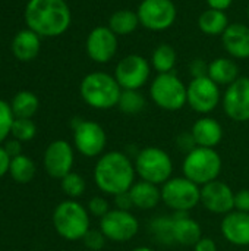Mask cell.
Wrapping results in <instances>:
<instances>
[{
  "label": "cell",
  "mask_w": 249,
  "mask_h": 251,
  "mask_svg": "<svg viewBox=\"0 0 249 251\" xmlns=\"http://www.w3.org/2000/svg\"><path fill=\"white\" fill-rule=\"evenodd\" d=\"M97 188L106 196H117L131 190L136 181L134 159L125 151H107L101 154L92 172Z\"/></svg>",
  "instance_id": "obj_1"
},
{
  "label": "cell",
  "mask_w": 249,
  "mask_h": 251,
  "mask_svg": "<svg viewBox=\"0 0 249 251\" xmlns=\"http://www.w3.org/2000/svg\"><path fill=\"white\" fill-rule=\"evenodd\" d=\"M23 19L26 28L41 38H54L69 29L72 12L66 0H28Z\"/></svg>",
  "instance_id": "obj_2"
},
{
  "label": "cell",
  "mask_w": 249,
  "mask_h": 251,
  "mask_svg": "<svg viewBox=\"0 0 249 251\" xmlns=\"http://www.w3.org/2000/svg\"><path fill=\"white\" fill-rule=\"evenodd\" d=\"M122 87L116 81L114 75L95 71L85 75L79 84L81 99L92 109L109 110L117 107L122 94Z\"/></svg>",
  "instance_id": "obj_3"
},
{
  "label": "cell",
  "mask_w": 249,
  "mask_h": 251,
  "mask_svg": "<svg viewBox=\"0 0 249 251\" xmlns=\"http://www.w3.org/2000/svg\"><path fill=\"white\" fill-rule=\"evenodd\" d=\"M53 226L66 241H79L91 229V216L87 206L78 200H63L53 212Z\"/></svg>",
  "instance_id": "obj_4"
},
{
  "label": "cell",
  "mask_w": 249,
  "mask_h": 251,
  "mask_svg": "<svg viewBox=\"0 0 249 251\" xmlns=\"http://www.w3.org/2000/svg\"><path fill=\"white\" fill-rule=\"evenodd\" d=\"M136 176L142 181L161 187L173 176V159L172 156L156 146L139 149L134 157Z\"/></svg>",
  "instance_id": "obj_5"
},
{
  "label": "cell",
  "mask_w": 249,
  "mask_h": 251,
  "mask_svg": "<svg viewBox=\"0 0 249 251\" xmlns=\"http://www.w3.org/2000/svg\"><path fill=\"white\" fill-rule=\"evenodd\" d=\"M223 169V160L216 149L195 147L185 154L182 174L197 185L203 187L219 179Z\"/></svg>",
  "instance_id": "obj_6"
},
{
  "label": "cell",
  "mask_w": 249,
  "mask_h": 251,
  "mask_svg": "<svg viewBox=\"0 0 249 251\" xmlns=\"http://www.w3.org/2000/svg\"><path fill=\"white\" fill-rule=\"evenodd\" d=\"M153 103L167 112H178L188 104V85L175 74H157L148 90Z\"/></svg>",
  "instance_id": "obj_7"
},
{
  "label": "cell",
  "mask_w": 249,
  "mask_h": 251,
  "mask_svg": "<svg viewBox=\"0 0 249 251\" xmlns=\"http://www.w3.org/2000/svg\"><path fill=\"white\" fill-rule=\"evenodd\" d=\"M161 203L172 212L189 213L201 204V187L186 176H172L161 187Z\"/></svg>",
  "instance_id": "obj_8"
},
{
  "label": "cell",
  "mask_w": 249,
  "mask_h": 251,
  "mask_svg": "<svg viewBox=\"0 0 249 251\" xmlns=\"http://www.w3.org/2000/svg\"><path fill=\"white\" fill-rule=\"evenodd\" d=\"M72 129L73 147L81 156L87 159H94L104 154L107 146V134L98 122L87 119H73Z\"/></svg>",
  "instance_id": "obj_9"
},
{
  "label": "cell",
  "mask_w": 249,
  "mask_h": 251,
  "mask_svg": "<svg viewBox=\"0 0 249 251\" xmlns=\"http://www.w3.org/2000/svg\"><path fill=\"white\" fill-rule=\"evenodd\" d=\"M98 229L104 234L107 241L125 244L138 235L139 221L132 212L112 209L106 216L100 219Z\"/></svg>",
  "instance_id": "obj_10"
},
{
  "label": "cell",
  "mask_w": 249,
  "mask_h": 251,
  "mask_svg": "<svg viewBox=\"0 0 249 251\" xmlns=\"http://www.w3.org/2000/svg\"><path fill=\"white\" fill-rule=\"evenodd\" d=\"M139 24L150 31H166L178 18L173 0H142L136 9Z\"/></svg>",
  "instance_id": "obj_11"
},
{
  "label": "cell",
  "mask_w": 249,
  "mask_h": 251,
  "mask_svg": "<svg viewBox=\"0 0 249 251\" xmlns=\"http://www.w3.org/2000/svg\"><path fill=\"white\" fill-rule=\"evenodd\" d=\"M151 69V63L145 57L132 53L117 62L113 75L122 90H141L150 81Z\"/></svg>",
  "instance_id": "obj_12"
},
{
  "label": "cell",
  "mask_w": 249,
  "mask_h": 251,
  "mask_svg": "<svg viewBox=\"0 0 249 251\" xmlns=\"http://www.w3.org/2000/svg\"><path fill=\"white\" fill-rule=\"evenodd\" d=\"M222 97L220 87L210 76L192 78L188 84V106L201 116L214 112Z\"/></svg>",
  "instance_id": "obj_13"
},
{
  "label": "cell",
  "mask_w": 249,
  "mask_h": 251,
  "mask_svg": "<svg viewBox=\"0 0 249 251\" xmlns=\"http://www.w3.org/2000/svg\"><path fill=\"white\" fill-rule=\"evenodd\" d=\"M75 163V149L66 140L51 141L43 156V165L48 176L62 179L72 172Z\"/></svg>",
  "instance_id": "obj_14"
},
{
  "label": "cell",
  "mask_w": 249,
  "mask_h": 251,
  "mask_svg": "<svg viewBox=\"0 0 249 251\" xmlns=\"http://www.w3.org/2000/svg\"><path fill=\"white\" fill-rule=\"evenodd\" d=\"M222 106L226 116L235 122H249V78L239 76L233 84L226 87Z\"/></svg>",
  "instance_id": "obj_15"
},
{
  "label": "cell",
  "mask_w": 249,
  "mask_h": 251,
  "mask_svg": "<svg viewBox=\"0 0 249 251\" xmlns=\"http://www.w3.org/2000/svg\"><path fill=\"white\" fill-rule=\"evenodd\" d=\"M117 49L119 37L107 25L92 28L85 41L87 54L95 63H109L116 56Z\"/></svg>",
  "instance_id": "obj_16"
},
{
  "label": "cell",
  "mask_w": 249,
  "mask_h": 251,
  "mask_svg": "<svg viewBox=\"0 0 249 251\" xmlns=\"http://www.w3.org/2000/svg\"><path fill=\"white\" fill-rule=\"evenodd\" d=\"M201 204L207 212L225 216L235 210V191L225 181L216 179L201 187Z\"/></svg>",
  "instance_id": "obj_17"
},
{
  "label": "cell",
  "mask_w": 249,
  "mask_h": 251,
  "mask_svg": "<svg viewBox=\"0 0 249 251\" xmlns=\"http://www.w3.org/2000/svg\"><path fill=\"white\" fill-rule=\"evenodd\" d=\"M223 238L235 247H249V213L232 210L220 222Z\"/></svg>",
  "instance_id": "obj_18"
},
{
  "label": "cell",
  "mask_w": 249,
  "mask_h": 251,
  "mask_svg": "<svg viewBox=\"0 0 249 251\" xmlns=\"http://www.w3.org/2000/svg\"><path fill=\"white\" fill-rule=\"evenodd\" d=\"M172 219H173L172 234H173L175 244L182 247H194L204 237L201 225L194 218H191L189 213L173 212Z\"/></svg>",
  "instance_id": "obj_19"
},
{
  "label": "cell",
  "mask_w": 249,
  "mask_h": 251,
  "mask_svg": "<svg viewBox=\"0 0 249 251\" xmlns=\"http://www.w3.org/2000/svg\"><path fill=\"white\" fill-rule=\"evenodd\" d=\"M192 138L197 144V147H207V149H216L222 140H223V126L222 124L208 115L198 118L192 128H191Z\"/></svg>",
  "instance_id": "obj_20"
},
{
  "label": "cell",
  "mask_w": 249,
  "mask_h": 251,
  "mask_svg": "<svg viewBox=\"0 0 249 251\" xmlns=\"http://www.w3.org/2000/svg\"><path fill=\"white\" fill-rule=\"evenodd\" d=\"M222 43L226 53L232 59H248L249 57V26L236 22L230 24L222 35Z\"/></svg>",
  "instance_id": "obj_21"
},
{
  "label": "cell",
  "mask_w": 249,
  "mask_h": 251,
  "mask_svg": "<svg viewBox=\"0 0 249 251\" xmlns=\"http://www.w3.org/2000/svg\"><path fill=\"white\" fill-rule=\"evenodd\" d=\"M10 49L12 54L19 62H31L41 50V37L29 28L21 29L15 34Z\"/></svg>",
  "instance_id": "obj_22"
},
{
  "label": "cell",
  "mask_w": 249,
  "mask_h": 251,
  "mask_svg": "<svg viewBox=\"0 0 249 251\" xmlns=\"http://www.w3.org/2000/svg\"><path fill=\"white\" fill-rule=\"evenodd\" d=\"M134 207L139 210H153L161 203V188L147 181H135L129 190Z\"/></svg>",
  "instance_id": "obj_23"
},
{
  "label": "cell",
  "mask_w": 249,
  "mask_h": 251,
  "mask_svg": "<svg viewBox=\"0 0 249 251\" xmlns=\"http://www.w3.org/2000/svg\"><path fill=\"white\" fill-rule=\"evenodd\" d=\"M208 76L219 87H229L239 75V66L232 57H217L208 63Z\"/></svg>",
  "instance_id": "obj_24"
},
{
  "label": "cell",
  "mask_w": 249,
  "mask_h": 251,
  "mask_svg": "<svg viewBox=\"0 0 249 251\" xmlns=\"http://www.w3.org/2000/svg\"><path fill=\"white\" fill-rule=\"evenodd\" d=\"M229 25H230L229 16L223 10H216L208 7L198 18V28L201 29L203 34L208 37H219V35L222 37Z\"/></svg>",
  "instance_id": "obj_25"
},
{
  "label": "cell",
  "mask_w": 249,
  "mask_h": 251,
  "mask_svg": "<svg viewBox=\"0 0 249 251\" xmlns=\"http://www.w3.org/2000/svg\"><path fill=\"white\" fill-rule=\"evenodd\" d=\"M139 24V18L136 10H129V9H120L112 13L109 19V28L117 35V37H125L132 34Z\"/></svg>",
  "instance_id": "obj_26"
},
{
  "label": "cell",
  "mask_w": 249,
  "mask_h": 251,
  "mask_svg": "<svg viewBox=\"0 0 249 251\" xmlns=\"http://www.w3.org/2000/svg\"><path fill=\"white\" fill-rule=\"evenodd\" d=\"M178 62V53L173 49V46L167 44V43H161L158 44L153 53H151V68L157 72V74H169L173 72L175 66Z\"/></svg>",
  "instance_id": "obj_27"
},
{
  "label": "cell",
  "mask_w": 249,
  "mask_h": 251,
  "mask_svg": "<svg viewBox=\"0 0 249 251\" xmlns=\"http://www.w3.org/2000/svg\"><path fill=\"white\" fill-rule=\"evenodd\" d=\"M10 107L15 118H26L32 119L40 107V100L32 91H19L13 96L10 101Z\"/></svg>",
  "instance_id": "obj_28"
},
{
  "label": "cell",
  "mask_w": 249,
  "mask_h": 251,
  "mask_svg": "<svg viewBox=\"0 0 249 251\" xmlns=\"http://www.w3.org/2000/svg\"><path fill=\"white\" fill-rule=\"evenodd\" d=\"M35 172H37V168H35L34 160L23 153L10 160L9 175L16 184L31 182L35 176Z\"/></svg>",
  "instance_id": "obj_29"
},
{
  "label": "cell",
  "mask_w": 249,
  "mask_h": 251,
  "mask_svg": "<svg viewBox=\"0 0 249 251\" xmlns=\"http://www.w3.org/2000/svg\"><path fill=\"white\" fill-rule=\"evenodd\" d=\"M173 219L172 215H158L150 221L148 231L154 241L160 246H173V234H172Z\"/></svg>",
  "instance_id": "obj_30"
},
{
  "label": "cell",
  "mask_w": 249,
  "mask_h": 251,
  "mask_svg": "<svg viewBox=\"0 0 249 251\" xmlns=\"http://www.w3.org/2000/svg\"><path fill=\"white\" fill-rule=\"evenodd\" d=\"M117 107L122 113L134 116L141 113L147 107V99L141 93V90H123Z\"/></svg>",
  "instance_id": "obj_31"
},
{
  "label": "cell",
  "mask_w": 249,
  "mask_h": 251,
  "mask_svg": "<svg viewBox=\"0 0 249 251\" xmlns=\"http://www.w3.org/2000/svg\"><path fill=\"white\" fill-rule=\"evenodd\" d=\"M60 188L68 199L78 200L79 197H82L85 194L87 182H85V178L82 175L72 171L60 179Z\"/></svg>",
  "instance_id": "obj_32"
},
{
  "label": "cell",
  "mask_w": 249,
  "mask_h": 251,
  "mask_svg": "<svg viewBox=\"0 0 249 251\" xmlns=\"http://www.w3.org/2000/svg\"><path fill=\"white\" fill-rule=\"evenodd\" d=\"M10 135H12V138L18 140L21 143L31 141L37 135V125L32 119L15 118V121L12 124Z\"/></svg>",
  "instance_id": "obj_33"
},
{
  "label": "cell",
  "mask_w": 249,
  "mask_h": 251,
  "mask_svg": "<svg viewBox=\"0 0 249 251\" xmlns=\"http://www.w3.org/2000/svg\"><path fill=\"white\" fill-rule=\"evenodd\" d=\"M13 121H15V116H13L10 103H7V101L0 99V146L10 135V129H12Z\"/></svg>",
  "instance_id": "obj_34"
},
{
  "label": "cell",
  "mask_w": 249,
  "mask_h": 251,
  "mask_svg": "<svg viewBox=\"0 0 249 251\" xmlns=\"http://www.w3.org/2000/svg\"><path fill=\"white\" fill-rule=\"evenodd\" d=\"M87 210L90 213V216H94V218H98L101 219L103 216H106L112 207H110V203L106 197L103 196H94L88 200L87 203Z\"/></svg>",
  "instance_id": "obj_35"
},
{
  "label": "cell",
  "mask_w": 249,
  "mask_h": 251,
  "mask_svg": "<svg viewBox=\"0 0 249 251\" xmlns=\"http://www.w3.org/2000/svg\"><path fill=\"white\" fill-rule=\"evenodd\" d=\"M82 241L84 246L91 251H101L107 244V238L100 229H90L82 238Z\"/></svg>",
  "instance_id": "obj_36"
},
{
  "label": "cell",
  "mask_w": 249,
  "mask_h": 251,
  "mask_svg": "<svg viewBox=\"0 0 249 251\" xmlns=\"http://www.w3.org/2000/svg\"><path fill=\"white\" fill-rule=\"evenodd\" d=\"M235 210L249 213V188H242L235 193Z\"/></svg>",
  "instance_id": "obj_37"
},
{
  "label": "cell",
  "mask_w": 249,
  "mask_h": 251,
  "mask_svg": "<svg viewBox=\"0 0 249 251\" xmlns=\"http://www.w3.org/2000/svg\"><path fill=\"white\" fill-rule=\"evenodd\" d=\"M189 72L192 78L208 76V63L204 59H194L189 63Z\"/></svg>",
  "instance_id": "obj_38"
},
{
  "label": "cell",
  "mask_w": 249,
  "mask_h": 251,
  "mask_svg": "<svg viewBox=\"0 0 249 251\" xmlns=\"http://www.w3.org/2000/svg\"><path fill=\"white\" fill-rule=\"evenodd\" d=\"M176 144H178V147H179L185 154L189 153L191 150H194V149L197 147V144H195V141H194V138H192L191 131H189V132H182L181 135H178Z\"/></svg>",
  "instance_id": "obj_39"
},
{
  "label": "cell",
  "mask_w": 249,
  "mask_h": 251,
  "mask_svg": "<svg viewBox=\"0 0 249 251\" xmlns=\"http://www.w3.org/2000/svg\"><path fill=\"white\" fill-rule=\"evenodd\" d=\"M113 204H114V209H119V210L131 212L134 209V203H132V199L129 196V191L114 196L113 197Z\"/></svg>",
  "instance_id": "obj_40"
},
{
  "label": "cell",
  "mask_w": 249,
  "mask_h": 251,
  "mask_svg": "<svg viewBox=\"0 0 249 251\" xmlns=\"http://www.w3.org/2000/svg\"><path fill=\"white\" fill-rule=\"evenodd\" d=\"M1 146H3V149L6 150V153L9 154L10 159H13V157H16V156L22 154V143L18 141V140H15V138L6 140Z\"/></svg>",
  "instance_id": "obj_41"
},
{
  "label": "cell",
  "mask_w": 249,
  "mask_h": 251,
  "mask_svg": "<svg viewBox=\"0 0 249 251\" xmlns=\"http://www.w3.org/2000/svg\"><path fill=\"white\" fill-rule=\"evenodd\" d=\"M194 251H219L217 244L213 238L210 237H203L195 246H194Z\"/></svg>",
  "instance_id": "obj_42"
},
{
  "label": "cell",
  "mask_w": 249,
  "mask_h": 251,
  "mask_svg": "<svg viewBox=\"0 0 249 251\" xmlns=\"http://www.w3.org/2000/svg\"><path fill=\"white\" fill-rule=\"evenodd\" d=\"M10 157L9 154L6 153V150L3 149V146H0V179L9 174V166H10Z\"/></svg>",
  "instance_id": "obj_43"
},
{
  "label": "cell",
  "mask_w": 249,
  "mask_h": 251,
  "mask_svg": "<svg viewBox=\"0 0 249 251\" xmlns=\"http://www.w3.org/2000/svg\"><path fill=\"white\" fill-rule=\"evenodd\" d=\"M205 1H207V6L210 9L223 10V12H226L233 3V0H205Z\"/></svg>",
  "instance_id": "obj_44"
},
{
  "label": "cell",
  "mask_w": 249,
  "mask_h": 251,
  "mask_svg": "<svg viewBox=\"0 0 249 251\" xmlns=\"http://www.w3.org/2000/svg\"><path fill=\"white\" fill-rule=\"evenodd\" d=\"M131 251H154V249L150 247V246H138V247L132 249Z\"/></svg>",
  "instance_id": "obj_45"
},
{
  "label": "cell",
  "mask_w": 249,
  "mask_h": 251,
  "mask_svg": "<svg viewBox=\"0 0 249 251\" xmlns=\"http://www.w3.org/2000/svg\"><path fill=\"white\" fill-rule=\"evenodd\" d=\"M247 15H248V19H249V3H248V9H247Z\"/></svg>",
  "instance_id": "obj_46"
}]
</instances>
